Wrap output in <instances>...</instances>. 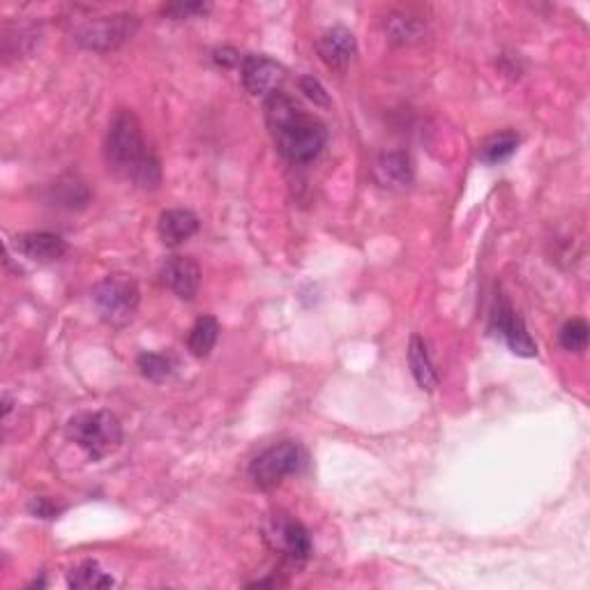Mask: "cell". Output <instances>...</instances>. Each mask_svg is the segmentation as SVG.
<instances>
[{
  "instance_id": "603a6c76",
  "label": "cell",
  "mask_w": 590,
  "mask_h": 590,
  "mask_svg": "<svg viewBox=\"0 0 590 590\" xmlns=\"http://www.w3.org/2000/svg\"><path fill=\"white\" fill-rule=\"evenodd\" d=\"M300 90L305 93V97H309L314 104H319V107H330V95L325 93L323 83L314 77H302L300 79Z\"/></svg>"
},
{
  "instance_id": "6da1fadb",
  "label": "cell",
  "mask_w": 590,
  "mask_h": 590,
  "mask_svg": "<svg viewBox=\"0 0 590 590\" xmlns=\"http://www.w3.org/2000/svg\"><path fill=\"white\" fill-rule=\"evenodd\" d=\"M104 157L113 173L141 189H155L162 183V164L148 146L139 118L130 109H118L111 118Z\"/></svg>"
},
{
  "instance_id": "cb8c5ba5",
  "label": "cell",
  "mask_w": 590,
  "mask_h": 590,
  "mask_svg": "<svg viewBox=\"0 0 590 590\" xmlns=\"http://www.w3.org/2000/svg\"><path fill=\"white\" fill-rule=\"evenodd\" d=\"M210 10V3H173L164 7V14L173 19H189L196 14H206Z\"/></svg>"
},
{
  "instance_id": "d6986e66",
  "label": "cell",
  "mask_w": 590,
  "mask_h": 590,
  "mask_svg": "<svg viewBox=\"0 0 590 590\" xmlns=\"http://www.w3.org/2000/svg\"><path fill=\"white\" fill-rule=\"evenodd\" d=\"M517 146H519L517 134L501 132V134L489 136V139L482 143L480 150H478V157H480V162H484V164H501L505 160H510V157L517 153Z\"/></svg>"
},
{
  "instance_id": "4fadbf2b",
  "label": "cell",
  "mask_w": 590,
  "mask_h": 590,
  "mask_svg": "<svg viewBox=\"0 0 590 590\" xmlns=\"http://www.w3.org/2000/svg\"><path fill=\"white\" fill-rule=\"evenodd\" d=\"M14 247L24 256H28L30 261L37 263H54L58 259H63V254L67 252L65 240L49 231H35L17 236L14 238Z\"/></svg>"
},
{
  "instance_id": "9c48e42d",
  "label": "cell",
  "mask_w": 590,
  "mask_h": 590,
  "mask_svg": "<svg viewBox=\"0 0 590 590\" xmlns=\"http://www.w3.org/2000/svg\"><path fill=\"white\" fill-rule=\"evenodd\" d=\"M240 65L242 83H245L247 93L254 97H270L279 93L286 79L284 67L268 56H245Z\"/></svg>"
},
{
  "instance_id": "8fae6325",
  "label": "cell",
  "mask_w": 590,
  "mask_h": 590,
  "mask_svg": "<svg viewBox=\"0 0 590 590\" xmlns=\"http://www.w3.org/2000/svg\"><path fill=\"white\" fill-rule=\"evenodd\" d=\"M160 279L180 300H194L201 286V268L189 256H171L160 270Z\"/></svg>"
},
{
  "instance_id": "7c38bea8",
  "label": "cell",
  "mask_w": 590,
  "mask_h": 590,
  "mask_svg": "<svg viewBox=\"0 0 590 590\" xmlns=\"http://www.w3.org/2000/svg\"><path fill=\"white\" fill-rule=\"evenodd\" d=\"M413 160L404 150H390L374 162V180L385 189H404L413 183Z\"/></svg>"
},
{
  "instance_id": "30bf717a",
  "label": "cell",
  "mask_w": 590,
  "mask_h": 590,
  "mask_svg": "<svg viewBox=\"0 0 590 590\" xmlns=\"http://www.w3.org/2000/svg\"><path fill=\"white\" fill-rule=\"evenodd\" d=\"M316 51L325 65L335 72H344L351 65L353 56L358 54V42L349 28L332 26L323 30L319 40H316Z\"/></svg>"
},
{
  "instance_id": "ba28073f",
  "label": "cell",
  "mask_w": 590,
  "mask_h": 590,
  "mask_svg": "<svg viewBox=\"0 0 590 590\" xmlns=\"http://www.w3.org/2000/svg\"><path fill=\"white\" fill-rule=\"evenodd\" d=\"M491 332L503 339L510 346L512 353L521 355V358H535L537 344L528 332L526 323L521 316L514 312L512 305L505 298H496V305L491 309Z\"/></svg>"
},
{
  "instance_id": "7a4b0ae2",
  "label": "cell",
  "mask_w": 590,
  "mask_h": 590,
  "mask_svg": "<svg viewBox=\"0 0 590 590\" xmlns=\"http://www.w3.org/2000/svg\"><path fill=\"white\" fill-rule=\"evenodd\" d=\"M266 123L279 155L291 164L314 162L328 143V127L282 90L266 97Z\"/></svg>"
},
{
  "instance_id": "484cf974",
  "label": "cell",
  "mask_w": 590,
  "mask_h": 590,
  "mask_svg": "<svg viewBox=\"0 0 590 590\" xmlns=\"http://www.w3.org/2000/svg\"><path fill=\"white\" fill-rule=\"evenodd\" d=\"M30 512H33L35 517H42V519H54L60 510L56 508L54 503L49 501V498H35V501L30 503Z\"/></svg>"
},
{
  "instance_id": "277c9868",
  "label": "cell",
  "mask_w": 590,
  "mask_h": 590,
  "mask_svg": "<svg viewBox=\"0 0 590 590\" xmlns=\"http://www.w3.org/2000/svg\"><path fill=\"white\" fill-rule=\"evenodd\" d=\"M263 540L272 554H277L286 565L293 567L305 565L314 551L312 535L305 524H300L293 514L286 512L270 514L263 524Z\"/></svg>"
},
{
  "instance_id": "ac0fdd59",
  "label": "cell",
  "mask_w": 590,
  "mask_h": 590,
  "mask_svg": "<svg viewBox=\"0 0 590 590\" xmlns=\"http://www.w3.org/2000/svg\"><path fill=\"white\" fill-rule=\"evenodd\" d=\"M67 584L74 590H100L111 588L116 581H113L95 561H83L81 565L72 567L70 574H67Z\"/></svg>"
},
{
  "instance_id": "2e32d148",
  "label": "cell",
  "mask_w": 590,
  "mask_h": 590,
  "mask_svg": "<svg viewBox=\"0 0 590 590\" xmlns=\"http://www.w3.org/2000/svg\"><path fill=\"white\" fill-rule=\"evenodd\" d=\"M425 21L411 12H392L385 19V33L395 44H415L425 37Z\"/></svg>"
},
{
  "instance_id": "ffe728a7",
  "label": "cell",
  "mask_w": 590,
  "mask_h": 590,
  "mask_svg": "<svg viewBox=\"0 0 590 590\" xmlns=\"http://www.w3.org/2000/svg\"><path fill=\"white\" fill-rule=\"evenodd\" d=\"M54 201H56V206H60V208H70V210L83 208V206H88L90 192H88V187L77 178L60 180V183L54 187Z\"/></svg>"
},
{
  "instance_id": "3957f363",
  "label": "cell",
  "mask_w": 590,
  "mask_h": 590,
  "mask_svg": "<svg viewBox=\"0 0 590 590\" xmlns=\"http://www.w3.org/2000/svg\"><path fill=\"white\" fill-rule=\"evenodd\" d=\"M65 434L93 461L113 455L123 443V425L111 411L79 413L67 422Z\"/></svg>"
},
{
  "instance_id": "9a60e30c",
  "label": "cell",
  "mask_w": 590,
  "mask_h": 590,
  "mask_svg": "<svg viewBox=\"0 0 590 590\" xmlns=\"http://www.w3.org/2000/svg\"><path fill=\"white\" fill-rule=\"evenodd\" d=\"M408 365H411V372L415 383L420 385L425 392H434L438 388V372L431 362V355L427 349V342L418 335L411 337V344H408Z\"/></svg>"
},
{
  "instance_id": "7402d4cb",
  "label": "cell",
  "mask_w": 590,
  "mask_h": 590,
  "mask_svg": "<svg viewBox=\"0 0 590 590\" xmlns=\"http://www.w3.org/2000/svg\"><path fill=\"white\" fill-rule=\"evenodd\" d=\"M561 346L565 351L581 353L588 346V323L584 319H572L561 328Z\"/></svg>"
},
{
  "instance_id": "5bb4252c",
  "label": "cell",
  "mask_w": 590,
  "mask_h": 590,
  "mask_svg": "<svg viewBox=\"0 0 590 590\" xmlns=\"http://www.w3.org/2000/svg\"><path fill=\"white\" fill-rule=\"evenodd\" d=\"M157 231H160L164 245L178 247L199 231V217L185 208L164 210L160 215V222H157Z\"/></svg>"
},
{
  "instance_id": "5b68a950",
  "label": "cell",
  "mask_w": 590,
  "mask_h": 590,
  "mask_svg": "<svg viewBox=\"0 0 590 590\" xmlns=\"http://www.w3.org/2000/svg\"><path fill=\"white\" fill-rule=\"evenodd\" d=\"M307 450L295 441H284L263 450L249 464V480L259 489H275L289 475H298L307 468Z\"/></svg>"
},
{
  "instance_id": "52a82bcc",
  "label": "cell",
  "mask_w": 590,
  "mask_h": 590,
  "mask_svg": "<svg viewBox=\"0 0 590 590\" xmlns=\"http://www.w3.org/2000/svg\"><path fill=\"white\" fill-rule=\"evenodd\" d=\"M139 21L132 14H111V17L79 19L72 26L74 42L88 51H113L134 35Z\"/></svg>"
},
{
  "instance_id": "d4e9b609",
  "label": "cell",
  "mask_w": 590,
  "mask_h": 590,
  "mask_svg": "<svg viewBox=\"0 0 590 590\" xmlns=\"http://www.w3.org/2000/svg\"><path fill=\"white\" fill-rule=\"evenodd\" d=\"M213 60L219 67H236L242 63V56L240 51L233 47H219L213 51Z\"/></svg>"
},
{
  "instance_id": "8992f818",
  "label": "cell",
  "mask_w": 590,
  "mask_h": 590,
  "mask_svg": "<svg viewBox=\"0 0 590 590\" xmlns=\"http://www.w3.org/2000/svg\"><path fill=\"white\" fill-rule=\"evenodd\" d=\"M93 302L102 321L120 328V325L134 319L141 302V293L130 275H109L104 282L95 286Z\"/></svg>"
},
{
  "instance_id": "e0dca14e",
  "label": "cell",
  "mask_w": 590,
  "mask_h": 590,
  "mask_svg": "<svg viewBox=\"0 0 590 590\" xmlns=\"http://www.w3.org/2000/svg\"><path fill=\"white\" fill-rule=\"evenodd\" d=\"M219 337V323L215 316H201L192 325L187 337V346L192 351L194 358H208L210 351L215 349Z\"/></svg>"
},
{
  "instance_id": "44dd1931",
  "label": "cell",
  "mask_w": 590,
  "mask_h": 590,
  "mask_svg": "<svg viewBox=\"0 0 590 590\" xmlns=\"http://www.w3.org/2000/svg\"><path fill=\"white\" fill-rule=\"evenodd\" d=\"M136 365H139V372L143 378H148V381L153 383H162L173 374L176 362L164 353H141Z\"/></svg>"
}]
</instances>
